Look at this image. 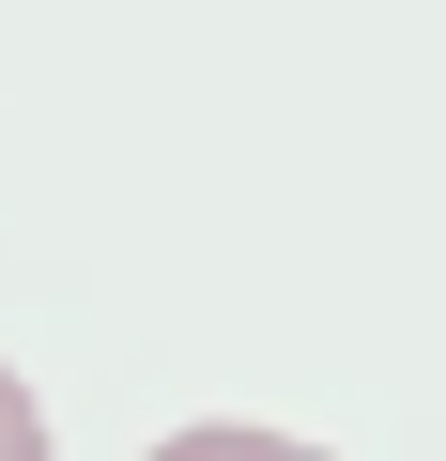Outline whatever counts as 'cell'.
Here are the masks:
<instances>
[{"instance_id": "1", "label": "cell", "mask_w": 446, "mask_h": 461, "mask_svg": "<svg viewBox=\"0 0 446 461\" xmlns=\"http://www.w3.org/2000/svg\"><path fill=\"white\" fill-rule=\"evenodd\" d=\"M154 461H323V446H293V430H169Z\"/></svg>"}, {"instance_id": "2", "label": "cell", "mask_w": 446, "mask_h": 461, "mask_svg": "<svg viewBox=\"0 0 446 461\" xmlns=\"http://www.w3.org/2000/svg\"><path fill=\"white\" fill-rule=\"evenodd\" d=\"M0 461H47V415H32V384L0 369Z\"/></svg>"}]
</instances>
